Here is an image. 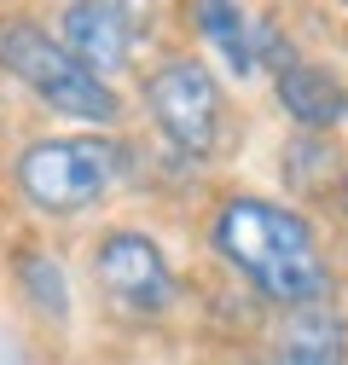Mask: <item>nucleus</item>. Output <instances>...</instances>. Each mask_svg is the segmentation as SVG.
Wrapping results in <instances>:
<instances>
[{
	"label": "nucleus",
	"instance_id": "f257e3e1",
	"mask_svg": "<svg viewBox=\"0 0 348 365\" xmlns=\"http://www.w3.org/2000/svg\"><path fill=\"white\" fill-rule=\"evenodd\" d=\"M209 238L232 261L255 296H267L273 307H308L331 296V267L314 238V226L302 220L290 203L273 197H227L209 220Z\"/></svg>",
	"mask_w": 348,
	"mask_h": 365
},
{
	"label": "nucleus",
	"instance_id": "f03ea898",
	"mask_svg": "<svg viewBox=\"0 0 348 365\" xmlns=\"http://www.w3.org/2000/svg\"><path fill=\"white\" fill-rule=\"evenodd\" d=\"M128 168V151L105 133H76V140H35L12 163V186L35 215H81L111 197V186Z\"/></svg>",
	"mask_w": 348,
	"mask_h": 365
},
{
	"label": "nucleus",
	"instance_id": "7ed1b4c3",
	"mask_svg": "<svg viewBox=\"0 0 348 365\" xmlns=\"http://www.w3.org/2000/svg\"><path fill=\"white\" fill-rule=\"evenodd\" d=\"M0 70L18 76L41 105L70 116V122L111 128L122 116L116 87L99 81L87 64H76L58 47V35H47V24H35V18H0Z\"/></svg>",
	"mask_w": 348,
	"mask_h": 365
},
{
	"label": "nucleus",
	"instance_id": "20e7f679",
	"mask_svg": "<svg viewBox=\"0 0 348 365\" xmlns=\"http://www.w3.org/2000/svg\"><path fill=\"white\" fill-rule=\"evenodd\" d=\"M145 110L163 128V140L186 157H209L227 140V93L215 70L192 53H174L145 70Z\"/></svg>",
	"mask_w": 348,
	"mask_h": 365
},
{
	"label": "nucleus",
	"instance_id": "39448f33",
	"mask_svg": "<svg viewBox=\"0 0 348 365\" xmlns=\"http://www.w3.org/2000/svg\"><path fill=\"white\" fill-rule=\"evenodd\" d=\"M93 279L111 296V307L128 319H157L180 296V279H174L168 255L145 232H105L93 250Z\"/></svg>",
	"mask_w": 348,
	"mask_h": 365
},
{
	"label": "nucleus",
	"instance_id": "423d86ee",
	"mask_svg": "<svg viewBox=\"0 0 348 365\" xmlns=\"http://www.w3.org/2000/svg\"><path fill=\"white\" fill-rule=\"evenodd\" d=\"M134 41H140V35L128 29V24L116 18V6H105V0H70L64 18H58V47H64L76 64H87L99 81L116 76V70H128Z\"/></svg>",
	"mask_w": 348,
	"mask_h": 365
},
{
	"label": "nucleus",
	"instance_id": "0eeeda50",
	"mask_svg": "<svg viewBox=\"0 0 348 365\" xmlns=\"http://www.w3.org/2000/svg\"><path fill=\"white\" fill-rule=\"evenodd\" d=\"M273 365H348V325L331 302L285 307L273 331Z\"/></svg>",
	"mask_w": 348,
	"mask_h": 365
},
{
	"label": "nucleus",
	"instance_id": "6e6552de",
	"mask_svg": "<svg viewBox=\"0 0 348 365\" xmlns=\"http://www.w3.org/2000/svg\"><path fill=\"white\" fill-rule=\"evenodd\" d=\"M273 93H279L285 116L302 122V128H342V122H348V87H342L331 70L308 64V58L285 64V70L273 76Z\"/></svg>",
	"mask_w": 348,
	"mask_h": 365
},
{
	"label": "nucleus",
	"instance_id": "1a4fd4ad",
	"mask_svg": "<svg viewBox=\"0 0 348 365\" xmlns=\"http://www.w3.org/2000/svg\"><path fill=\"white\" fill-rule=\"evenodd\" d=\"M12 272H18V290H24V302H29L41 319L64 325V319H70V279H64V261H58L53 250H41V244H24Z\"/></svg>",
	"mask_w": 348,
	"mask_h": 365
},
{
	"label": "nucleus",
	"instance_id": "9d476101",
	"mask_svg": "<svg viewBox=\"0 0 348 365\" xmlns=\"http://www.w3.org/2000/svg\"><path fill=\"white\" fill-rule=\"evenodd\" d=\"M0 365H29V359H24V348H12V342H6V348H0Z\"/></svg>",
	"mask_w": 348,
	"mask_h": 365
},
{
	"label": "nucleus",
	"instance_id": "9b49d317",
	"mask_svg": "<svg viewBox=\"0 0 348 365\" xmlns=\"http://www.w3.org/2000/svg\"><path fill=\"white\" fill-rule=\"evenodd\" d=\"M342 209H348V180H342Z\"/></svg>",
	"mask_w": 348,
	"mask_h": 365
},
{
	"label": "nucleus",
	"instance_id": "f8f14e48",
	"mask_svg": "<svg viewBox=\"0 0 348 365\" xmlns=\"http://www.w3.org/2000/svg\"><path fill=\"white\" fill-rule=\"evenodd\" d=\"M342 6H348V0H342Z\"/></svg>",
	"mask_w": 348,
	"mask_h": 365
}]
</instances>
